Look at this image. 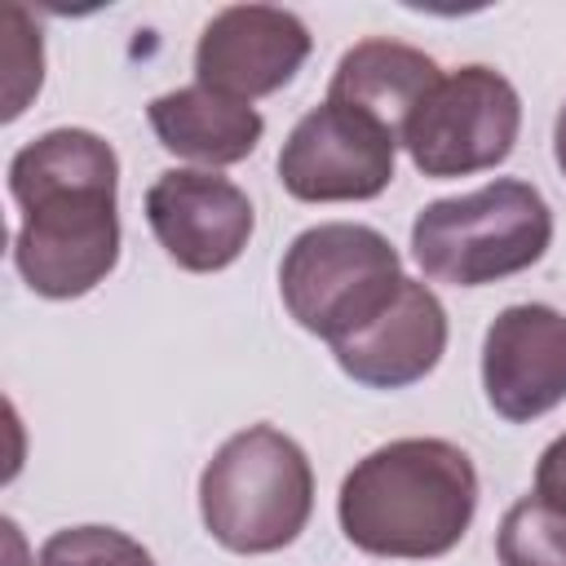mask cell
<instances>
[{"label": "cell", "instance_id": "obj_10", "mask_svg": "<svg viewBox=\"0 0 566 566\" xmlns=\"http://www.w3.org/2000/svg\"><path fill=\"white\" fill-rule=\"evenodd\" d=\"M482 389L500 420L526 424L566 402V314L539 301L509 305L482 336Z\"/></svg>", "mask_w": 566, "mask_h": 566}, {"label": "cell", "instance_id": "obj_15", "mask_svg": "<svg viewBox=\"0 0 566 566\" xmlns=\"http://www.w3.org/2000/svg\"><path fill=\"white\" fill-rule=\"evenodd\" d=\"M35 566H155V557L119 526H66L40 544Z\"/></svg>", "mask_w": 566, "mask_h": 566}, {"label": "cell", "instance_id": "obj_13", "mask_svg": "<svg viewBox=\"0 0 566 566\" xmlns=\"http://www.w3.org/2000/svg\"><path fill=\"white\" fill-rule=\"evenodd\" d=\"M146 119H150V133L159 137V146L168 155L195 159L208 168H226V164L248 159L265 133V119L252 102L226 97V93L203 88V84H186V88L155 97L146 106Z\"/></svg>", "mask_w": 566, "mask_h": 566}, {"label": "cell", "instance_id": "obj_6", "mask_svg": "<svg viewBox=\"0 0 566 566\" xmlns=\"http://www.w3.org/2000/svg\"><path fill=\"white\" fill-rule=\"evenodd\" d=\"M522 133V97L495 66L447 71L402 124V150L416 172L447 181L504 164Z\"/></svg>", "mask_w": 566, "mask_h": 566}, {"label": "cell", "instance_id": "obj_12", "mask_svg": "<svg viewBox=\"0 0 566 566\" xmlns=\"http://www.w3.org/2000/svg\"><path fill=\"white\" fill-rule=\"evenodd\" d=\"M438 80L442 71L424 49L389 40V35H371L340 53L332 84H327V102H340V106H354L380 119L402 142V124L411 119V111L424 102V93Z\"/></svg>", "mask_w": 566, "mask_h": 566}, {"label": "cell", "instance_id": "obj_7", "mask_svg": "<svg viewBox=\"0 0 566 566\" xmlns=\"http://www.w3.org/2000/svg\"><path fill=\"white\" fill-rule=\"evenodd\" d=\"M398 146V133L380 119L323 102L292 124L279 150V181L301 203H363L394 181Z\"/></svg>", "mask_w": 566, "mask_h": 566}, {"label": "cell", "instance_id": "obj_1", "mask_svg": "<svg viewBox=\"0 0 566 566\" xmlns=\"http://www.w3.org/2000/svg\"><path fill=\"white\" fill-rule=\"evenodd\" d=\"M13 265L44 301L88 296L119 261V159L93 128H49L9 159Z\"/></svg>", "mask_w": 566, "mask_h": 566}, {"label": "cell", "instance_id": "obj_4", "mask_svg": "<svg viewBox=\"0 0 566 566\" xmlns=\"http://www.w3.org/2000/svg\"><path fill=\"white\" fill-rule=\"evenodd\" d=\"M553 243V208L522 177L433 199L411 221V256L433 283L482 287L531 270Z\"/></svg>", "mask_w": 566, "mask_h": 566}, {"label": "cell", "instance_id": "obj_2", "mask_svg": "<svg viewBox=\"0 0 566 566\" xmlns=\"http://www.w3.org/2000/svg\"><path fill=\"white\" fill-rule=\"evenodd\" d=\"M478 513V469L447 438H394L363 455L336 495L340 531L371 557L451 553Z\"/></svg>", "mask_w": 566, "mask_h": 566}, {"label": "cell", "instance_id": "obj_17", "mask_svg": "<svg viewBox=\"0 0 566 566\" xmlns=\"http://www.w3.org/2000/svg\"><path fill=\"white\" fill-rule=\"evenodd\" d=\"M553 159H557V168L566 177V106L557 111V124H553Z\"/></svg>", "mask_w": 566, "mask_h": 566}, {"label": "cell", "instance_id": "obj_5", "mask_svg": "<svg viewBox=\"0 0 566 566\" xmlns=\"http://www.w3.org/2000/svg\"><path fill=\"white\" fill-rule=\"evenodd\" d=\"M402 279L398 248L363 221H318L301 230L279 261V296L287 314L327 345L371 323Z\"/></svg>", "mask_w": 566, "mask_h": 566}, {"label": "cell", "instance_id": "obj_14", "mask_svg": "<svg viewBox=\"0 0 566 566\" xmlns=\"http://www.w3.org/2000/svg\"><path fill=\"white\" fill-rule=\"evenodd\" d=\"M500 566H566V495H522L495 531Z\"/></svg>", "mask_w": 566, "mask_h": 566}, {"label": "cell", "instance_id": "obj_3", "mask_svg": "<svg viewBox=\"0 0 566 566\" xmlns=\"http://www.w3.org/2000/svg\"><path fill=\"white\" fill-rule=\"evenodd\" d=\"M310 455L274 424H248L230 433L199 473V517L230 553H279L310 526Z\"/></svg>", "mask_w": 566, "mask_h": 566}, {"label": "cell", "instance_id": "obj_11", "mask_svg": "<svg viewBox=\"0 0 566 566\" xmlns=\"http://www.w3.org/2000/svg\"><path fill=\"white\" fill-rule=\"evenodd\" d=\"M447 336V310L433 287L420 279H402L394 301L354 336L336 340L332 354L336 367L367 389H407L442 363Z\"/></svg>", "mask_w": 566, "mask_h": 566}, {"label": "cell", "instance_id": "obj_9", "mask_svg": "<svg viewBox=\"0 0 566 566\" xmlns=\"http://www.w3.org/2000/svg\"><path fill=\"white\" fill-rule=\"evenodd\" d=\"M314 40L310 27L279 4H230L208 18L195 44V84L226 97H270L296 80Z\"/></svg>", "mask_w": 566, "mask_h": 566}, {"label": "cell", "instance_id": "obj_8", "mask_svg": "<svg viewBox=\"0 0 566 566\" xmlns=\"http://www.w3.org/2000/svg\"><path fill=\"white\" fill-rule=\"evenodd\" d=\"M146 221L159 248L190 274L234 265L256 230L252 199L212 168H168L146 190Z\"/></svg>", "mask_w": 566, "mask_h": 566}, {"label": "cell", "instance_id": "obj_16", "mask_svg": "<svg viewBox=\"0 0 566 566\" xmlns=\"http://www.w3.org/2000/svg\"><path fill=\"white\" fill-rule=\"evenodd\" d=\"M535 491H553V495H566V433H557L539 464H535Z\"/></svg>", "mask_w": 566, "mask_h": 566}]
</instances>
